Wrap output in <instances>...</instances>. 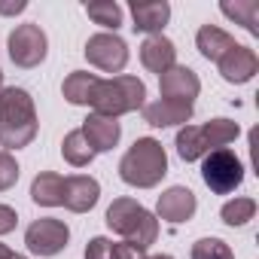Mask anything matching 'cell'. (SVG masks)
Instances as JSON below:
<instances>
[{"label": "cell", "mask_w": 259, "mask_h": 259, "mask_svg": "<svg viewBox=\"0 0 259 259\" xmlns=\"http://www.w3.org/2000/svg\"><path fill=\"white\" fill-rule=\"evenodd\" d=\"M28 4H25V0H19V4H0V13H22Z\"/></svg>", "instance_id": "f546056e"}, {"label": "cell", "mask_w": 259, "mask_h": 259, "mask_svg": "<svg viewBox=\"0 0 259 259\" xmlns=\"http://www.w3.org/2000/svg\"><path fill=\"white\" fill-rule=\"evenodd\" d=\"M195 46H198V52H201L207 61H220V58L235 46V37L226 34V31L217 28V25H204V28H198V34H195Z\"/></svg>", "instance_id": "d6986e66"}, {"label": "cell", "mask_w": 259, "mask_h": 259, "mask_svg": "<svg viewBox=\"0 0 259 259\" xmlns=\"http://www.w3.org/2000/svg\"><path fill=\"white\" fill-rule=\"evenodd\" d=\"M241 135L238 122L232 119H210L204 125H183L177 132V156L183 162H198L213 150H223L226 144H232Z\"/></svg>", "instance_id": "277c9868"}, {"label": "cell", "mask_w": 259, "mask_h": 259, "mask_svg": "<svg viewBox=\"0 0 259 259\" xmlns=\"http://www.w3.org/2000/svg\"><path fill=\"white\" fill-rule=\"evenodd\" d=\"M141 61L147 70L153 73H165L168 67L177 64V46L165 37V34H153L141 43Z\"/></svg>", "instance_id": "e0dca14e"}, {"label": "cell", "mask_w": 259, "mask_h": 259, "mask_svg": "<svg viewBox=\"0 0 259 259\" xmlns=\"http://www.w3.org/2000/svg\"><path fill=\"white\" fill-rule=\"evenodd\" d=\"M192 259H235V253L220 238H201L192 244Z\"/></svg>", "instance_id": "d4e9b609"}, {"label": "cell", "mask_w": 259, "mask_h": 259, "mask_svg": "<svg viewBox=\"0 0 259 259\" xmlns=\"http://www.w3.org/2000/svg\"><path fill=\"white\" fill-rule=\"evenodd\" d=\"M132 19H135V31L144 34H162V28L171 19V4L165 0H132Z\"/></svg>", "instance_id": "2e32d148"}, {"label": "cell", "mask_w": 259, "mask_h": 259, "mask_svg": "<svg viewBox=\"0 0 259 259\" xmlns=\"http://www.w3.org/2000/svg\"><path fill=\"white\" fill-rule=\"evenodd\" d=\"M144 98H147V85L138 79V76H128V73H119L113 79H101L98 89H95V98H92V107L98 116H110V119H119L125 113H135L144 107Z\"/></svg>", "instance_id": "5b68a950"}, {"label": "cell", "mask_w": 259, "mask_h": 259, "mask_svg": "<svg viewBox=\"0 0 259 259\" xmlns=\"http://www.w3.org/2000/svg\"><path fill=\"white\" fill-rule=\"evenodd\" d=\"M101 198V183L89 174L64 177V207L73 213H89Z\"/></svg>", "instance_id": "9a60e30c"}, {"label": "cell", "mask_w": 259, "mask_h": 259, "mask_svg": "<svg viewBox=\"0 0 259 259\" xmlns=\"http://www.w3.org/2000/svg\"><path fill=\"white\" fill-rule=\"evenodd\" d=\"M61 156H64V162H70L73 168H85V165L95 159V150L89 147V141L82 138V132L76 128V132L64 135V141H61Z\"/></svg>", "instance_id": "44dd1931"}, {"label": "cell", "mask_w": 259, "mask_h": 259, "mask_svg": "<svg viewBox=\"0 0 259 259\" xmlns=\"http://www.w3.org/2000/svg\"><path fill=\"white\" fill-rule=\"evenodd\" d=\"M195 207H198V201H195V192L192 189H186V186H171V189H165L162 195H159V204H156V213H159V220H168V223H186V220H192L195 217Z\"/></svg>", "instance_id": "5bb4252c"}, {"label": "cell", "mask_w": 259, "mask_h": 259, "mask_svg": "<svg viewBox=\"0 0 259 259\" xmlns=\"http://www.w3.org/2000/svg\"><path fill=\"white\" fill-rule=\"evenodd\" d=\"M7 46H10L13 64H19V67H25V70L37 67V64L46 58V49H49L46 34H43L40 25H19V28L10 34Z\"/></svg>", "instance_id": "52a82bcc"}, {"label": "cell", "mask_w": 259, "mask_h": 259, "mask_svg": "<svg viewBox=\"0 0 259 259\" xmlns=\"http://www.w3.org/2000/svg\"><path fill=\"white\" fill-rule=\"evenodd\" d=\"M4 259H28V256H22V253H13V250H10V253H7Z\"/></svg>", "instance_id": "4dcf8cb0"}, {"label": "cell", "mask_w": 259, "mask_h": 259, "mask_svg": "<svg viewBox=\"0 0 259 259\" xmlns=\"http://www.w3.org/2000/svg\"><path fill=\"white\" fill-rule=\"evenodd\" d=\"M67 241H70V229H67V223H61L55 217L34 220L25 232V244L37 256H55L67 247Z\"/></svg>", "instance_id": "ba28073f"}, {"label": "cell", "mask_w": 259, "mask_h": 259, "mask_svg": "<svg viewBox=\"0 0 259 259\" xmlns=\"http://www.w3.org/2000/svg\"><path fill=\"white\" fill-rule=\"evenodd\" d=\"M201 180H204V186L210 192L229 195V192H235L244 183V165H241V159L232 150H226V147L213 150L201 162Z\"/></svg>", "instance_id": "8992f818"}, {"label": "cell", "mask_w": 259, "mask_h": 259, "mask_svg": "<svg viewBox=\"0 0 259 259\" xmlns=\"http://www.w3.org/2000/svg\"><path fill=\"white\" fill-rule=\"evenodd\" d=\"M165 174H168V156L156 138H138L135 147L119 162L122 183L135 186V189H153L162 183Z\"/></svg>", "instance_id": "7a4b0ae2"}, {"label": "cell", "mask_w": 259, "mask_h": 259, "mask_svg": "<svg viewBox=\"0 0 259 259\" xmlns=\"http://www.w3.org/2000/svg\"><path fill=\"white\" fill-rule=\"evenodd\" d=\"M144 122L153 128H171V125H186L192 119L195 104L186 101H171V98H159L153 104H144Z\"/></svg>", "instance_id": "4fadbf2b"}, {"label": "cell", "mask_w": 259, "mask_h": 259, "mask_svg": "<svg viewBox=\"0 0 259 259\" xmlns=\"http://www.w3.org/2000/svg\"><path fill=\"white\" fill-rule=\"evenodd\" d=\"M104 220H107V229L110 232L122 235L128 244H135L141 250H147L159 238V220H156V213H150L135 198H116L107 207V217Z\"/></svg>", "instance_id": "3957f363"}, {"label": "cell", "mask_w": 259, "mask_h": 259, "mask_svg": "<svg viewBox=\"0 0 259 259\" xmlns=\"http://www.w3.org/2000/svg\"><path fill=\"white\" fill-rule=\"evenodd\" d=\"M220 10H223V16H229L238 25H244L250 34H259V4L256 0H235V4L226 0Z\"/></svg>", "instance_id": "7402d4cb"}, {"label": "cell", "mask_w": 259, "mask_h": 259, "mask_svg": "<svg viewBox=\"0 0 259 259\" xmlns=\"http://www.w3.org/2000/svg\"><path fill=\"white\" fill-rule=\"evenodd\" d=\"M31 198L43 207H58L64 204V177L55 171H43L31 183Z\"/></svg>", "instance_id": "ffe728a7"}, {"label": "cell", "mask_w": 259, "mask_h": 259, "mask_svg": "<svg viewBox=\"0 0 259 259\" xmlns=\"http://www.w3.org/2000/svg\"><path fill=\"white\" fill-rule=\"evenodd\" d=\"M144 256H147V250H141V247H135V244H128V241L113 244V259H144Z\"/></svg>", "instance_id": "83f0119b"}, {"label": "cell", "mask_w": 259, "mask_h": 259, "mask_svg": "<svg viewBox=\"0 0 259 259\" xmlns=\"http://www.w3.org/2000/svg\"><path fill=\"white\" fill-rule=\"evenodd\" d=\"M0 89H4V70H0Z\"/></svg>", "instance_id": "836d02e7"}, {"label": "cell", "mask_w": 259, "mask_h": 259, "mask_svg": "<svg viewBox=\"0 0 259 259\" xmlns=\"http://www.w3.org/2000/svg\"><path fill=\"white\" fill-rule=\"evenodd\" d=\"M217 64H220V76H223L226 82H235V85L250 82V79L256 76V70H259L256 52H253L250 46H238V43H235Z\"/></svg>", "instance_id": "8fae6325"}, {"label": "cell", "mask_w": 259, "mask_h": 259, "mask_svg": "<svg viewBox=\"0 0 259 259\" xmlns=\"http://www.w3.org/2000/svg\"><path fill=\"white\" fill-rule=\"evenodd\" d=\"M85 259H113V241L98 235L85 244Z\"/></svg>", "instance_id": "4316f807"}, {"label": "cell", "mask_w": 259, "mask_h": 259, "mask_svg": "<svg viewBox=\"0 0 259 259\" xmlns=\"http://www.w3.org/2000/svg\"><path fill=\"white\" fill-rule=\"evenodd\" d=\"M16 223H19L16 210H13L10 204H0V235H10V232L16 229Z\"/></svg>", "instance_id": "f1b7e54d"}, {"label": "cell", "mask_w": 259, "mask_h": 259, "mask_svg": "<svg viewBox=\"0 0 259 259\" xmlns=\"http://www.w3.org/2000/svg\"><path fill=\"white\" fill-rule=\"evenodd\" d=\"M79 132H82V138L89 141V147H92L95 156H98V153H110V150L119 144V138H122V125H119L116 119H110V116L92 113V116L82 119Z\"/></svg>", "instance_id": "7c38bea8"}, {"label": "cell", "mask_w": 259, "mask_h": 259, "mask_svg": "<svg viewBox=\"0 0 259 259\" xmlns=\"http://www.w3.org/2000/svg\"><path fill=\"white\" fill-rule=\"evenodd\" d=\"M7 253H10V247H7V244H0V259H4Z\"/></svg>", "instance_id": "d6a6232c"}, {"label": "cell", "mask_w": 259, "mask_h": 259, "mask_svg": "<svg viewBox=\"0 0 259 259\" xmlns=\"http://www.w3.org/2000/svg\"><path fill=\"white\" fill-rule=\"evenodd\" d=\"M101 76L89 73V70H73L64 85H61V95L73 104V107H92V98H95V89H98Z\"/></svg>", "instance_id": "ac0fdd59"}, {"label": "cell", "mask_w": 259, "mask_h": 259, "mask_svg": "<svg viewBox=\"0 0 259 259\" xmlns=\"http://www.w3.org/2000/svg\"><path fill=\"white\" fill-rule=\"evenodd\" d=\"M85 13H89V19H92L95 25L113 28V34H116V28L122 25V7L113 4V0H92V4H85Z\"/></svg>", "instance_id": "603a6c76"}, {"label": "cell", "mask_w": 259, "mask_h": 259, "mask_svg": "<svg viewBox=\"0 0 259 259\" xmlns=\"http://www.w3.org/2000/svg\"><path fill=\"white\" fill-rule=\"evenodd\" d=\"M253 213H256V201L253 198H232V201H226L223 204V210H220V217H223V223L226 226H244V223H250L253 220Z\"/></svg>", "instance_id": "cb8c5ba5"}, {"label": "cell", "mask_w": 259, "mask_h": 259, "mask_svg": "<svg viewBox=\"0 0 259 259\" xmlns=\"http://www.w3.org/2000/svg\"><path fill=\"white\" fill-rule=\"evenodd\" d=\"M159 92H162V98L195 104V98H198V92H201V79H198V73H195L192 67L174 64V67H168L165 73H159Z\"/></svg>", "instance_id": "30bf717a"}, {"label": "cell", "mask_w": 259, "mask_h": 259, "mask_svg": "<svg viewBox=\"0 0 259 259\" xmlns=\"http://www.w3.org/2000/svg\"><path fill=\"white\" fill-rule=\"evenodd\" d=\"M16 180H19V165H16V159H13V153L0 150V192L13 189Z\"/></svg>", "instance_id": "484cf974"}, {"label": "cell", "mask_w": 259, "mask_h": 259, "mask_svg": "<svg viewBox=\"0 0 259 259\" xmlns=\"http://www.w3.org/2000/svg\"><path fill=\"white\" fill-rule=\"evenodd\" d=\"M37 138V107L25 89H0V147L22 150Z\"/></svg>", "instance_id": "6da1fadb"}, {"label": "cell", "mask_w": 259, "mask_h": 259, "mask_svg": "<svg viewBox=\"0 0 259 259\" xmlns=\"http://www.w3.org/2000/svg\"><path fill=\"white\" fill-rule=\"evenodd\" d=\"M85 58L104 73H119L128 64V46L116 34H95L85 43Z\"/></svg>", "instance_id": "9c48e42d"}, {"label": "cell", "mask_w": 259, "mask_h": 259, "mask_svg": "<svg viewBox=\"0 0 259 259\" xmlns=\"http://www.w3.org/2000/svg\"><path fill=\"white\" fill-rule=\"evenodd\" d=\"M144 259H174V256H168V253H159V256H144Z\"/></svg>", "instance_id": "1f68e13d"}]
</instances>
